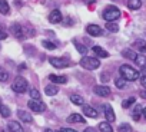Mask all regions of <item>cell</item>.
<instances>
[{
  "label": "cell",
  "instance_id": "obj_1",
  "mask_svg": "<svg viewBox=\"0 0 146 132\" xmlns=\"http://www.w3.org/2000/svg\"><path fill=\"white\" fill-rule=\"evenodd\" d=\"M119 72H120L122 78L126 82H135L136 79H139V75H140L137 71H135L132 66H129V65H122L119 68Z\"/></svg>",
  "mask_w": 146,
  "mask_h": 132
},
{
  "label": "cell",
  "instance_id": "obj_2",
  "mask_svg": "<svg viewBox=\"0 0 146 132\" xmlns=\"http://www.w3.org/2000/svg\"><path fill=\"white\" fill-rule=\"evenodd\" d=\"M79 63H80L82 68H85L88 71H95L100 66V60L96 59V57H92V56H83Z\"/></svg>",
  "mask_w": 146,
  "mask_h": 132
},
{
  "label": "cell",
  "instance_id": "obj_3",
  "mask_svg": "<svg viewBox=\"0 0 146 132\" xmlns=\"http://www.w3.org/2000/svg\"><path fill=\"white\" fill-rule=\"evenodd\" d=\"M102 17L106 20V22H115L120 17V10L116 7V6H109L103 10L102 13Z\"/></svg>",
  "mask_w": 146,
  "mask_h": 132
},
{
  "label": "cell",
  "instance_id": "obj_4",
  "mask_svg": "<svg viewBox=\"0 0 146 132\" xmlns=\"http://www.w3.org/2000/svg\"><path fill=\"white\" fill-rule=\"evenodd\" d=\"M27 88H29V83H27V81L23 76H17L15 79V82L12 83V89L16 93H25L27 91Z\"/></svg>",
  "mask_w": 146,
  "mask_h": 132
},
{
  "label": "cell",
  "instance_id": "obj_5",
  "mask_svg": "<svg viewBox=\"0 0 146 132\" xmlns=\"http://www.w3.org/2000/svg\"><path fill=\"white\" fill-rule=\"evenodd\" d=\"M27 106L33 111V112H43L44 109H46V106H44V103H42L40 101H35V99H30L29 102H27Z\"/></svg>",
  "mask_w": 146,
  "mask_h": 132
},
{
  "label": "cell",
  "instance_id": "obj_6",
  "mask_svg": "<svg viewBox=\"0 0 146 132\" xmlns=\"http://www.w3.org/2000/svg\"><path fill=\"white\" fill-rule=\"evenodd\" d=\"M49 62H50V65H52V66H54V68H59V69L66 68V66L69 65V63H67V60H66V59H63V57H50V59H49Z\"/></svg>",
  "mask_w": 146,
  "mask_h": 132
},
{
  "label": "cell",
  "instance_id": "obj_7",
  "mask_svg": "<svg viewBox=\"0 0 146 132\" xmlns=\"http://www.w3.org/2000/svg\"><path fill=\"white\" fill-rule=\"evenodd\" d=\"M103 113H105L108 122H113L116 119V115H115V112H113V109H112V106L109 103H105L103 105Z\"/></svg>",
  "mask_w": 146,
  "mask_h": 132
},
{
  "label": "cell",
  "instance_id": "obj_8",
  "mask_svg": "<svg viewBox=\"0 0 146 132\" xmlns=\"http://www.w3.org/2000/svg\"><path fill=\"white\" fill-rule=\"evenodd\" d=\"M93 92L98 95V96H100V98H106V96H109L110 95V88L109 86H95V89H93Z\"/></svg>",
  "mask_w": 146,
  "mask_h": 132
},
{
  "label": "cell",
  "instance_id": "obj_9",
  "mask_svg": "<svg viewBox=\"0 0 146 132\" xmlns=\"http://www.w3.org/2000/svg\"><path fill=\"white\" fill-rule=\"evenodd\" d=\"M86 32H88L90 36H93V37L100 36V35L103 33V30H102V29H100V26H98V25H88Z\"/></svg>",
  "mask_w": 146,
  "mask_h": 132
},
{
  "label": "cell",
  "instance_id": "obj_10",
  "mask_svg": "<svg viewBox=\"0 0 146 132\" xmlns=\"http://www.w3.org/2000/svg\"><path fill=\"white\" fill-rule=\"evenodd\" d=\"M63 20V16H62V13H60V10H53V12H50V15H49V22L50 23H60Z\"/></svg>",
  "mask_w": 146,
  "mask_h": 132
},
{
  "label": "cell",
  "instance_id": "obj_11",
  "mask_svg": "<svg viewBox=\"0 0 146 132\" xmlns=\"http://www.w3.org/2000/svg\"><path fill=\"white\" fill-rule=\"evenodd\" d=\"M12 33L17 37V39H23L25 37V33H23V27L20 26V25H17V23H15V25H12Z\"/></svg>",
  "mask_w": 146,
  "mask_h": 132
},
{
  "label": "cell",
  "instance_id": "obj_12",
  "mask_svg": "<svg viewBox=\"0 0 146 132\" xmlns=\"http://www.w3.org/2000/svg\"><path fill=\"white\" fill-rule=\"evenodd\" d=\"M83 113L89 118H98V111L93 108V106H89V105H83Z\"/></svg>",
  "mask_w": 146,
  "mask_h": 132
},
{
  "label": "cell",
  "instance_id": "obj_13",
  "mask_svg": "<svg viewBox=\"0 0 146 132\" xmlns=\"http://www.w3.org/2000/svg\"><path fill=\"white\" fill-rule=\"evenodd\" d=\"M133 47H135L137 52H140V53H145V52H146V40H142V39H137V40H135V43H133Z\"/></svg>",
  "mask_w": 146,
  "mask_h": 132
},
{
  "label": "cell",
  "instance_id": "obj_14",
  "mask_svg": "<svg viewBox=\"0 0 146 132\" xmlns=\"http://www.w3.org/2000/svg\"><path fill=\"white\" fill-rule=\"evenodd\" d=\"M67 122H72V123H83L85 122V118L82 116V115H79V113H72V115H69L67 116Z\"/></svg>",
  "mask_w": 146,
  "mask_h": 132
},
{
  "label": "cell",
  "instance_id": "obj_15",
  "mask_svg": "<svg viewBox=\"0 0 146 132\" xmlns=\"http://www.w3.org/2000/svg\"><path fill=\"white\" fill-rule=\"evenodd\" d=\"M17 116L20 118V121H23V122H26V123H30V122L33 121L32 115H30L29 112H26V111H17Z\"/></svg>",
  "mask_w": 146,
  "mask_h": 132
},
{
  "label": "cell",
  "instance_id": "obj_16",
  "mask_svg": "<svg viewBox=\"0 0 146 132\" xmlns=\"http://www.w3.org/2000/svg\"><path fill=\"white\" fill-rule=\"evenodd\" d=\"M7 126H9V131H10V132H23L22 125H20L19 122H16V121H10Z\"/></svg>",
  "mask_w": 146,
  "mask_h": 132
},
{
  "label": "cell",
  "instance_id": "obj_17",
  "mask_svg": "<svg viewBox=\"0 0 146 132\" xmlns=\"http://www.w3.org/2000/svg\"><path fill=\"white\" fill-rule=\"evenodd\" d=\"M127 7L130 10H139L142 7V2L140 0H127Z\"/></svg>",
  "mask_w": 146,
  "mask_h": 132
},
{
  "label": "cell",
  "instance_id": "obj_18",
  "mask_svg": "<svg viewBox=\"0 0 146 132\" xmlns=\"http://www.w3.org/2000/svg\"><path fill=\"white\" fill-rule=\"evenodd\" d=\"M92 50H93V52H95V55H96V56H99V57H108V56H109V53H108L105 49H102L100 46H93V47H92Z\"/></svg>",
  "mask_w": 146,
  "mask_h": 132
},
{
  "label": "cell",
  "instance_id": "obj_19",
  "mask_svg": "<svg viewBox=\"0 0 146 132\" xmlns=\"http://www.w3.org/2000/svg\"><path fill=\"white\" fill-rule=\"evenodd\" d=\"M49 79L53 83H66L67 82V78L66 76H59V75H49Z\"/></svg>",
  "mask_w": 146,
  "mask_h": 132
},
{
  "label": "cell",
  "instance_id": "obj_20",
  "mask_svg": "<svg viewBox=\"0 0 146 132\" xmlns=\"http://www.w3.org/2000/svg\"><path fill=\"white\" fill-rule=\"evenodd\" d=\"M57 92H59V88L54 86V85H47V86L44 88V93L49 95V96H54Z\"/></svg>",
  "mask_w": 146,
  "mask_h": 132
},
{
  "label": "cell",
  "instance_id": "obj_21",
  "mask_svg": "<svg viewBox=\"0 0 146 132\" xmlns=\"http://www.w3.org/2000/svg\"><path fill=\"white\" fill-rule=\"evenodd\" d=\"M70 101H72V103L79 105V106H83L85 105V99L82 96H79V95H72L70 96Z\"/></svg>",
  "mask_w": 146,
  "mask_h": 132
},
{
  "label": "cell",
  "instance_id": "obj_22",
  "mask_svg": "<svg viewBox=\"0 0 146 132\" xmlns=\"http://www.w3.org/2000/svg\"><path fill=\"white\" fill-rule=\"evenodd\" d=\"M10 12V7H9V3L6 0H0V13L2 15H7Z\"/></svg>",
  "mask_w": 146,
  "mask_h": 132
},
{
  "label": "cell",
  "instance_id": "obj_23",
  "mask_svg": "<svg viewBox=\"0 0 146 132\" xmlns=\"http://www.w3.org/2000/svg\"><path fill=\"white\" fill-rule=\"evenodd\" d=\"M122 55H123L125 57L130 59V60H135V59H136V56H137V53H136V52H133L132 49H125V50L122 52Z\"/></svg>",
  "mask_w": 146,
  "mask_h": 132
},
{
  "label": "cell",
  "instance_id": "obj_24",
  "mask_svg": "<svg viewBox=\"0 0 146 132\" xmlns=\"http://www.w3.org/2000/svg\"><path fill=\"white\" fill-rule=\"evenodd\" d=\"M99 131H100V132H113L112 125H110L109 122H102V123H99Z\"/></svg>",
  "mask_w": 146,
  "mask_h": 132
},
{
  "label": "cell",
  "instance_id": "obj_25",
  "mask_svg": "<svg viewBox=\"0 0 146 132\" xmlns=\"http://www.w3.org/2000/svg\"><path fill=\"white\" fill-rule=\"evenodd\" d=\"M140 113H142V106H140V105H136V106L133 108V112H132V118H133L135 121H137V119L140 118Z\"/></svg>",
  "mask_w": 146,
  "mask_h": 132
},
{
  "label": "cell",
  "instance_id": "obj_26",
  "mask_svg": "<svg viewBox=\"0 0 146 132\" xmlns=\"http://www.w3.org/2000/svg\"><path fill=\"white\" fill-rule=\"evenodd\" d=\"M106 29H108L109 32H112V33L119 32V26H117L115 22H108V23H106Z\"/></svg>",
  "mask_w": 146,
  "mask_h": 132
},
{
  "label": "cell",
  "instance_id": "obj_27",
  "mask_svg": "<svg viewBox=\"0 0 146 132\" xmlns=\"http://www.w3.org/2000/svg\"><path fill=\"white\" fill-rule=\"evenodd\" d=\"M135 62H136V65H139V66H140V68L146 66V57H145L143 55H137V56H136V59H135Z\"/></svg>",
  "mask_w": 146,
  "mask_h": 132
},
{
  "label": "cell",
  "instance_id": "obj_28",
  "mask_svg": "<svg viewBox=\"0 0 146 132\" xmlns=\"http://www.w3.org/2000/svg\"><path fill=\"white\" fill-rule=\"evenodd\" d=\"M117 132H132V126L129 123H122V125H119Z\"/></svg>",
  "mask_w": 146,
  "mask_h": 132
},
{
  "label": "cell",
  "instance_id": "obj_29",
  "mask_svg": "<svg viewBox=\"0 0 146 132\" xmlns=\"http://www.w3.org/2000/svg\"><path fill=\"white\" fill-rule=\"evenodd\" d=\"M73 45H75V47L78 49V52L82 53V55H85V53L88 52V47L83 46V45H80V43H78V42H73Z\"/></svg>",
  "mask_w": 146,
  "mask_h": 132
},
{
  "label": "cell",
  "instance_id": "obj_30",
  "mask_svg": "<svg viewBox=\"0 0 146 132\" xmlns=\"http://www.w3.org/2000/svg\"><path fill=\"white\" fill-rule=\"evenodd\" d=\"M0 113H2L3 118H9L12 112H10V109H9L7 106H3V105H2V106H0Z\"/></svg>",
  "mask_w": 146,
  "mask_h": 132
},
{
  "label": "cell",
  "instance_id": "obj_31",
  "mask_svg": "<svg viewBox=\"0 0 146 132\" xmlns=\"http://www.w3.org/2000/svg\"><path fill=\"white\" fill-rule=\"evenodd\" d=\"M42 46H43V47H46V49H49V50L56 49V45H54L53 42H50V40H43V42H42Z\"/></svg>",
  "mask_w": 146,
  "mask_h": 132
},
{
  "label": "cell",
  "instance_id": "obj_32",
  "mask_svg": "<svg viewBox=\"0 0 146 132\" xmlns=\"http://www.w3.org/2000/svg\"><path fill=\"white\" fill-rule=\"evenodd\" d=\"M29 93H30V98L35 99V101H40V98H42V96H40V92H39L37 89H30Z\"/></svg>",
  "mask_w": 146,
  "mask_h": 132
},
{
  "label": "cell",
  "instance_id": "obj_33",
  "mask_svg": "<svg viewBox=\"0 0 146 132\" xmlns=\"http://www.w3.org/2000/svg\"><path fill=\"white\" fill-rule=\"evenodd\" d=\"M115 85H116L119 89H123V88L126 86V81H125V79L120 76V78H117V79L115 81Z\"/></svg>",
  "mask_w": 146,
  "mask_h": 132
},
{
  "label": "cell",
  "instance_id": "obj_34",
  "mask_svg": "<svg viewBox=\"0 0 146 132\" xmlns=\"http://www.w3.org/2000/svg\"><path fill=\"white\" fill-rule=\"evenodd\" d=\"M7 79H9V73L3 68H0V82H6Z\"/></svg>",
  "mask_w": 146,
  "mask_h": 132
},
{
  "label": "cell",
  "instance_id": "obj_35",
  "mask_svg": "<svg viewBox=\"0 0 146 132\" xmlns=\"http://www.w3.org/2000/svg\"><path fill=\"white\" fill-rule=\"evenodd\" d=\"M135 103V98H127L126 101H123V103H122V106L126 109V108H129V106H132Z\"/></svg>",
  "mask_w": 146,
  "mask_h": 132
},
{
  "label": "cell",
  "instance_id": "obj_36",
  "mask_svg": "<svg viewBox=\"0 0 146 132\" xmlns=\"http://www.w3.org/2000/svg\"><path fill=\"white\" fill-rule=\"evenodd\" d=\"M6 37H7V33L3 29H0V40H5Z\"/></svg>",
  "mask_w": 146,
  "mask_h": 132
},
{
  "label": "cell",
  "instance_id": "obj_37",
  "mask_svg": "<svg viewBox=\"0 0 146 132\" xmlns=\"http://www.w3.org/2000/svg\"><path fill=\"white\" fill-rule=\"evenodd\" d=\"M140 85H142L143 88H146V76H142V78H140Z\"/></svg>",
  "mask_w": 146,
  "mask_h": 132
},
{
  "label": "cell",
  "instance_id": "obj_38",
  "mask_svg": "<svg viewBox=\"0 0 146 132\" xmlns=\"http://www.w3.org/2000/svg\"><path fill=\"white\" fill-rule=\"evenodd\" d=\"M60 132H76L75 129H72V128H62Z\"/></svg>",
  "mask_w": 146,
  "mask_h": 132
},
{
  "label": "cell",
  "instance_id": "obj_39",
  "mask_svg": "<svg viewBox=\"0 0 146 132\" xmlns=\"http://www.w3.org/2000/svg\"><path fill=\"white\" fill-rule=\"evenodd\" d=\"M108 79H109V76H108V73L105 72V73H103V76H102V81H108Z\"/></svg>",
  "mask_w": 146,
  "mask_h": 132
},
{
  "label": "cell",
  "instance_id": "obj_40",
  "mask_svg": "<svg viewBox=\"0 0 146 132\" xmlns=\"http://www.w3.org/2000/svg\"><path fill=\"white\" fill-rule=\"evenodd\" d=\"M140 96L146 99V91H142V92H140Z\"/></svg>",
  "mask_w": 146,
  "mask_h": 132
},
{
  "label": "cell",
  "instance_id": "obj_41",
  "mask_svg": "<svg viewBox=\"0 0 146 132\" xmlns=\"http://www.w3.org/2000/svg\"><path fill=\"white\" fill-rule=\"evenodd\" d=\"M142 75L146 76V66H143V69H142Z\"/></svg>",
  "mask_w": 146,
  "mask_h": 132
},
{
  "label": "cell",
  "instance_id": "obj_42",
  "mask_svg": "<svg viewBox=\"0 0 146 132\" xmlns=\"http://www.w3.org/2000/svg\"><path fill=\"white\" fill-rule=\"evenodd\" d=\"M142 115L146 118V108H142Z\"/></svg>",
  "mask_w": 146,
  "mask_h": 132
},
{
  "label": "cell",
  "instance_id": "obj_43",
  "mask_svg": "<svg viewBox=\"0 0 146 132\" xmlns=\"http://www.w3.org/2000/svg\"><path fill=\"white\" fill-rule=\"evenodd\" d=\"M85 132H95L92 128H88V129H85Z\"/></svg>",
  "mask_w": 146,
  "mask_h": 132
},
{
  "label": "cell",
  "instance_id": "obj_44",
  "mask_svg": "<svg viewBox=\"0 0 146 132\" xmlns=\"http://www.w3.org/2000/svg\"><path fill=\"white\" fill-rule=\"evenodd\" d=\"M44 132H53V131H52V129H46Z\"/></svg>",
  "mask_w": 146,
  "mask_h": 132
},
{
  "label": "cell",
  "instance_id": "obj_45",
  "mask_svg": "<svg viewBox=\"0 0 146 132\" xmlns=\"http://www.w3.org/2000/svg\"><path fill=\"white\" fill-rule=\"evenodd\" d=\"M0 106H2V102H0Z\"/></svg>",
  "mask_w": 146,
  "mask_h": 132
}]
</instances>
